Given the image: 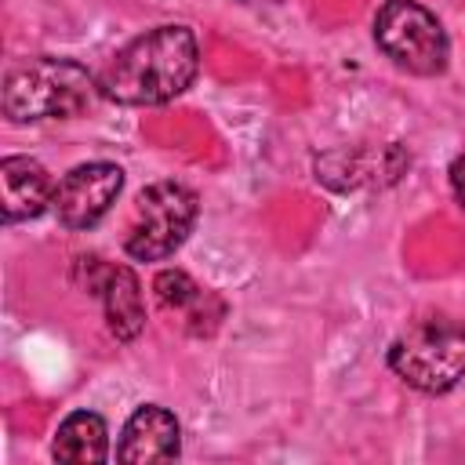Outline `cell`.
Instances as JSON below:
<instances>
[{
  "mask_svg": "<svg viewBox=\"0 0 465 465\" xmlns=\"http://www.w3.org/2000/svg\"><path fill=\"white\" fill-rule=\"evenodd\" d=\"M196 65V36L185 25H156L105 62L98 94L120 105H163L193 84Z\"/></svg>",
  "mask_w": 465,
  "mask_h": 465,
  "instance_id": "obj_1",
  "label": "cell"
},
{
  "mask_svg": "<svg viewBox=\"0 0 465 465\" xmlns=\"http://www.w3.org/2000/svg\"><path fill=\"white\" fill-rule=\"evenodd\" d=\"M98 80L69 58H29L4 80V116L11 124L65 120L87 109Z\"/></svg>",
  "mask_w": 465,
  "mask_h": 465,
  "instance_id": "obj_2",
  "label": "cell"
},
{
  "mask_svg": "<svg viewBox=\"0 0 465 465\" xmlns=\"http://www.w3.org/2000/svg\"><path fill=\"white\" fill-rule=\"evenodd\" d=\"M389 367L418 392H447L465 378V327L421 320L389 345Z\"/></svg>",
  "mask_w": 465,
  "mask_h": 465,
  "instance_id": "obj_3",
  "label": "cell"
},
{
  "mask_svg": "<svg viewBox=\"0 0 465 465\" xmlns=\"http://www.w3.org/2000/svg\"><path fill=\"white\" fill-rule=\"evenodd\" d=\"M196 222V193L182 182H156L138 193L124 247L138 262H160L174 254Z\"/></svg>",
  "mask_w": 465,
  "mask_h": 465,
  "instance_id": "obj_4",
  "label": "cell"
},
{
  "mask_svg": "<svg viewBox=\"0 0 465 465\" xmlns=\"http://www.w3.org/2000/svg\"><path fill=\"white\" fill-rule=\"evenodd\" d=\"M374 40L407 73L436 76L447 69V33L440 18L414 0H385L374 18Z\"/></svg>",
  "mask_w": 465,
  "mask_h": 465,
  "instance_id": "obj_5",
  "label": "cell"
},
{
  "mask_svg": "<svg viewBox=\"0 0 465 465\" xmlns=\"http://www.w3.org/2000/svg\"><path fill=\"white\" fill-rule=\"evenodd\" d=\"M124 189V171L116 163L94 160L73 167L58 185H54V214L65 229H91L120 196Z\"/></svg>",
  "mask_w": 465,
  "mask_h": 465,
  "instance_id": "obj_6",
  "label": "cell"
},
{
  "mask_svg": "<svg viewBox=\"0 0 465 465\" xmlns=\"http://www.w3.org/2000/svg\"><path fill=\"white\" fill-rule=\"evenodd\" d=\"M87 269V287L102 298L105 305V323L120 341L138 338L145 327V305H142V287L138 276L127 265H105L102 258H80Z\"/></svg>",
  "mask_w": 465,
  "mask_h": 465,
  "instance_id": "obj_7",
  "label": "cell"
},
{
  "mask_svg": "<svg viewBox=\"0 0 465 465\" xmlns=\"http://www.w3.org/2000/svg\"><path fill=\"white\" fill-rule=\"evenodd\" d=\"M54 200V185L40 160L33 156H4L0 160V203L4 222L40 218Z\"/></svg>",
  "mask_w": 465,
  "mask_h": 465,
  "instance_id": "obj_8",
  "label": "cell"
},
{
  "mask_svg": "<svg viewBox=\"0 0 465 465\" xmlns=\"http://www.w3.org/2000/svg\"><path fill=\"white\" fill-rule=\"evenodd\" d=\"M178 450H182V429L174 414L156 403H145L127 418L116 458L120 461H171L178 458Z\"/></svg>",
  "mask_w": 465,
  "mask_h": 465,
  "instance_id": "obj_9",
  "label": "cell"
},
{
  "mask_svg": "<svg viewBox=\"0 0 465 465\" xmlns=\"http://www.w3.org/2000/svg\"><path fill=\"white\" fill-rule=\"evenodd\" d=\"M51 454L58 461H76V465H87V461H105L109 458V429L102 421V414L94 411H76L69 414L58 432H54V447Z\"/></svg>",
  "mask_w": 465,
  "mask_h": 465,
  "instance_id": "obj_10",
  "label": "cell"
},
{
  "mask_svg": "<svg viewBox=\"0 0 465 465\" xmlns=\"http://www.w3.org/2000/svg\"><path fill=\"white\" fill-rule=\"evenodd\" d=\"M153 291H156V302L171 312H185V309H196L207 294L200 291V283L193 276H185L182 269H163L156 280H153Z\"/></svg>",
  "mask_w": 465,
  "mask_h": 465,
  "instance_id": "obj_11",
  "label": "cell"
},
{
  "mask_svg": "<svg viewBox=\"0 0 465 465\" xmlns=\"http://www.w3.org/2000/svg\"><path fill=\"white\" fill-rule=\"evenodd\" d=\"M450 189H454L458 203L465 207V156H458V160L450 163Z\"/></svg>",
  "mask_w": 465,
  "mask_h": 465,
  "instance_id": "obj_12",
  "label": "cell"
},
{
  "mask_svg": "<svg viewBox=\"0 0 465 465\" xmlns=\"http://www.w3.org/2000/svg\"><path fill=\"white\" fill-rule=\"evenodd\" d=\"M247 4H254V0H247ZM265 4H276V0H265Z\"/></svg>",
  "mask_w": 465,
  "mask_h": 465,
  "instance_id": "obj_13",
  "label": "cell"
}]
</instances>
